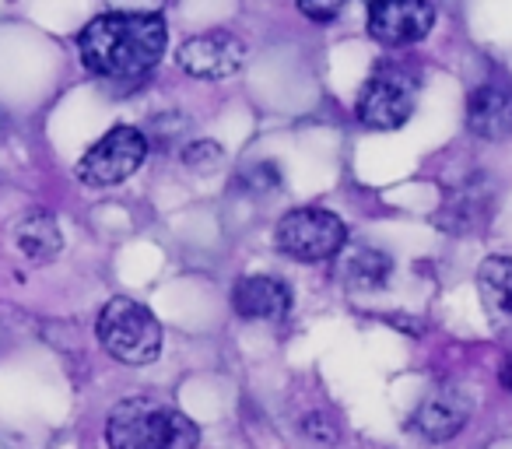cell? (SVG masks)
I'll return each instance as SVG.
<instances>
[{
  "mask_svg": "<svg viewBox=\"0 0 512 449\" xmlns=\"http://www.w3.org/2000/svg\"><path fill=\"white\" fill-rule=\"evenodd\" d=\"M498 383H502L505 390L512 393V355L505 358V362H502V369H498Z\"/></svg>",
  "mask_w": 512,
  "mask_h": 449,
  "instance_id": "cell-16",
  "label": "cell"
},
{
  "mask_svg": "<svg viewBox=\"0 0 512 449\" xmlns=\"http://www.w3.org/2000/svg\"><path fill=\"white\" fill-rule=\"evenodd\" d=\"M477 295L495 334L512 341V257H488L477 267Z\"/></svg>",
  "mask_w": 512,
  "mask_h": 449,
  "instance_id": "cell-12",
  "label": "cell"
},
{
  "mask_svg": "<svg viewBox=\"0 0 512 449\" xmlns=\"http://www.w3.org/2000/svg\"><path fill=\"white\" fill-rule=\"evenodd\" d=\"M99 341L116 362L151 365L162 351V323L148 306L116 295L99 313Z\"/></svg>",
  "mask_w": 512,
  "mask_h": 449,
  "instance_id": "cell-3",
  "label": "cell"
},
{
  "mask_svg": "<svg viewBox=\"0 0 512 449\" xmlns=\"http://www.w3.org/2000/svg\"><path fill=\"white\" fill-rule=\"evenodd\" d=\"M197 439V425L155 397H127L106 418L109 449H193Z\"/></svg>",
  "mask_w": 512,
  "mask_h": 449,
  "instance_id": "cell-2",
  "label": "cell"
},
{
  "mask_svg": "<svg viewBox=\"0 0 512 449\" xmlns=\"http://www.w3.org/2000/svg\"><path fill=\"white\" fill-rule=\"evenodd\" d=\"M302 15L313 22H334L341 15V4H302Z\"/></svg>",
  "mask_w": 512,
  "mask_h": 449,
  "instance_id": "cell-15",
  "label": "cell"
},
{
  "mask_svg": "<svg viewBox=\"0 0 512 449\" xmlns=\"http://www.w3.org/2000/svg\"><path fill=\"white\" fill-rule=\"evenodd\" d=\"M148 155V137L137 127H113L92 144L78 162V179L88 186H116L141 169Z\"/></svg>",
  "mask_w": 512,
  "mask_h": 449,
  "instance_id": "cell-6",
  "label": "cell"
},
{
  "mask_svg": "<svg viewBox=\"0 0 512 449\" xmlns=\"http://www.w3.org/2000/svg\"><path fill=\"white\" fill-rule=\"evenodd\" d=\"M467 127L481 141L512 137V81H484L467 99Z\"/></svg>",
  "mask_w": 512,
  "mask_h": 449,
  "instance_id": "cell-9",
  "label": "cell"
},
{
  "mask_svg": "<svg viewBox=\"0 0 512 449\" xmlns=\"http://www.w3.org/2000/svg\"><path fill=\"white\" fill-rule=\"evenodd\" d=\"M435 8L425 0H379L369 8V36L383 46H411L432 32Z\"/></svg>",
  "mask_w": 512,
  "mask_h": 449,
  "instance_id": "cell-8",
  "label": "cell"
},
{
  "mask_svg": "<svg viewBox=\"0 0 512 449\" xmlns=\"http://www.w3.org/2000/svg\"><path fill=\"white\" fill-rule=\"evenodd\" d=\"M176 64L190 78L225 81L232 74H239V67L246 64V46L232 32H204V36H193L179 46Z\"/></svg>",
  "mask_w": 512,
  "mask_h": 449,
  "instance_id": "cell-7",
  "label": "cell"
},
{
  "mask_svg": "<svg viewBox=\"0 0 512 449\" xmlns=\"http://www.w3.org/2000/svg\"><path fill=\"white\" fill-rule=\"evenodd\" d=\"M470 411L474 407H470V400L460 390H435L432 397H425L418 404L411 428L432 442H446L463 432V425L470 421Z\"/></svg>",
  "mask_w": 512,
  "mask_h": 449,
  "instance_id": "cell-11",
  "label": "cell"
},
{
  "mask_svg": "<svg viewBox=\"0 0 512 449\" xmlns=\"http://www.w3.org/2000/svg\"><path fill=\"white\" fill-rule=\"evenodd\" d=\"M15 246L29 264H50L64 250V232L50 211H29L15 225Z\"/></svg>",
  "mask_w": 512,
  "mask_h": 449,
  "instance_id": "cell-13",
  "label": "cell"
},
{
  "mask_svg": "<svg viewBox=\"0 0 512 449\" xmlns=\"http://www.w3.org/2000/svg\"><path fill=\"white\" fill-rule=\"evenodd\" d=\"M418 74L404 64H379L355 99V116L369 130H397L418 109Z\"/></svg>",
  "mask_w": 512,
  "mask_h": 449,
  "instance_id": "cell-4",
  "label": "cell"
},
{
  "mask_svg": "<svg viewBox=\"0 0 512 449\" xmlns=\"http://www.w3.org/2000/svg\"><path fill=\"white\" fill-rule=\"evenodd\" d=\"M232 306L242 320H267L278 323L292 313V288L271 274H249L232 288Z\"/></svg>",
  "mask_w": 512,
  "mask_h": 449,
  "instance_id": "cell-10",
  "label": "cell"
},
{
  "mask_svg": "<svg viewBox=\"0 0 512 449\" xmlns=\"http://www.w3.org/2000/svg\"><path fill=\"white\" fill-rule=\"evenodd\" d=\"M169 43L162 15L148 11H109L81 29V64L106 85H130L148 78Z\"/></svg>",
  "mask_w": 512,
  "mask_h": 449,
  "instance_id": "cell-1",
  "label": "cell"
},
{
  "mask_svg": "<svg viewBox=\"0 0 512 449\" xmlns=\"http://www.w3.org/2000/svg\"><path fill=\"white\" fill-rule=\"evenodd\" d=\"M274 246L302 264H320V260L341 257L348 246V229L327 207H295L278 221Z\"/></svg>",
  "mask_w": 512,
  "mask_h": 449,
  "instance_id": "cell-5",
  "label": "cell"
},
{
  "mask_svg": "<svg viewBox=\"0 0 512 449\" xmlns=\"http://www.w3.org/2000/svg\"><path fill=\"white\" fill-rule=\"evenodd\" d=\"M341 281L351 292H379L390 281L393 260L390 253L376 250V246H355V250L341 253Z\"/></svg>",
  "mask_w": 512,
  "mask_h": 449,
  "instance_id": "cell-14",
  "label": "cell"
}]
</instances>
